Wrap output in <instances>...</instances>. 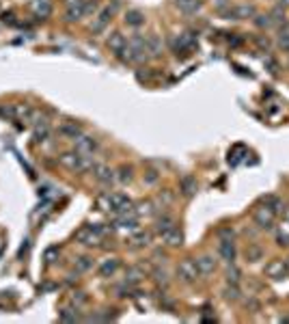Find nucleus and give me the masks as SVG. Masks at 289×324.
<instances>
[{
	"instance_id": "nucleus-1",
	"label": "nucleus",
	"mask_w": 289,
	"mask_h": 324,
	"mask_svg": "<svg viewBox=\"0 0 289 324\" xmlns=\"http://www.w3.org/2000/svg\"><path fill=\"white\" fill-rule=\"evenodd\" d=\"M119 58H121L123 63H143L147 56V37L143 35H134L132 39L125 43L123 52L119 54Z\"/></svg>"
},
{
	"instance_id": "nucleus-2",
	"label": "nucleus",
	"mask_w": 289,
	"mask_h": 324,
	"mask_svg": "<svg viewBox=\"0 0 289 324\" xmlns=\"http://www.w3.org/2000/svg\"><path fill=\"white\" fill-rule=\"evenodd\" d=\"M61 164L63 166H67L69 171H74V173H84V171H89V169H93V162H91V156H82V154H78V151H65V154H61Z\"/></svg>"
},
{
	"instance_id": "nucleus-3",
	"label": "nucleus",
	"mask_w": 289,
	"mask_h": 324,
	"mask_svg": "<svg viewBox=\"0 0 289 324\" xmlns=\"http://www.w3.org/2000/svg\"><path fill=\"white\" fill-rule=\"evenodd\" d=\"M114 11H117V2H112V4H108V7L100 9V13L95 15V18H93V24H91V30H93L95 35H100V32L106 30V26L110 24Z\"/></svg>"
},
{
	"instance_id": "nucleus-4",
	"label": "nucleus",
	"mask_w": 289,
	"mask_h": 324,
	"mask_svg": "<svg viewBox=\"0 0 289 324\" xmlns=\"http://www.w3.org/2000/svg\"><path fill=\"white\" fill-rule=\"evenodd\" d=\"M74 149L78 151V154L82 156H93L97 149H100V140H97L95 136H91V134H80L78 138L74 140Z\"/></svg>"
},
{
	"instance_id": "nucleus-5",
	"label": "nucleus",
	"mask_w": 289,
	"mask_h": 324,
	"mask_svg": "<svg viewBox=\"0 0 289 324\" xmlns=\"http://www.w3.org/2000/svg\"><path fill=\"white\" fill-rule=\"evenodd\" d=\"M255 13H257V9H255V4H236V7H229L222 11V15H225L227 20H248V18H255Z\"/></svg>"
},
{
	"instance_id": "nucleus-6",
	"label": "nucleus",
	"mask_w": 289,
	"mask_h": 324,
	"mask_svg": "<svg viewBox=\"0 0 289 324\" xmlns=\"http://www.w3.org/2000/svg\"><path fill=\"white\" fill-rule=\"evenodd\" d=\"M253 220L259 229H272V227H274V220H276V212L270 208H265V205H261V208L255 210Z\"/></svg>"
},
{
	"instance_id": "nucleus-7",
	"label": "nucleus",
	"mask_w": 289,
	"mask_h": 324,
	"mask_svg": "<svg viewBox=\"0 0 289 324\" xmlns=\"http://www.w3.org/2000/svg\"><path fill=\"white\" fill-rule=\"evenodd\" d=\"M199 268H196V262L194 259H184V262H179L177 266V277L184 281V283H194L196 279H199Z\"/></svg>"
},
{
	"instance_id": "nucleus-8",
	"label": "nucleus",
	"mask_w": 289,
	"mask_h": 324,
	"mask_svg": "<svg viewBox=\"0 0 289 324\" xmlns=\"http://www.w3.org/2000/svg\"><path fill=\"white\" fill-rule=\"evenodd\" d=\"M218 257L222 259V262L227 264H233L237 257V248H236V242H233V238H225V240H220V244H218Z\"/></svg>"
},
{
	"instance_id": "nucleus-9",
	"label": "nucleus",
	"mask_w": 289,
	"mask_h": 324,
	"mask_svg": "<svg viewBox=\"0 0 289 324\" xmlns=\"http://www.w3.org/2000/svg\"><path fill=\"white\" fill-rule=\"evenodd\" d=\"M196 48V39L194 35H190V32H179V35L173 39V50L177 54L179 52H190Z\"/></svg>"
},
{
	"instance_id": "nucleus-10",
	"label": "nucleus",
	"mask_w": 289,
	"mask_h": 324,
	"mask_svg": "<svg viewBox=\"0 0 289 324\" xmlns=\"http://www.w3.org/2000/svg\"><path fill=\"white\" fill-rule=\"evenodd\" d=\"M265 274H268L270 279H274V281H281V279H285L289 274V270H287L283 259H272L268 266H265Z\"/></svg>"
},
{
	"instance_id": "nucleus-11",
	"label": "nucleus",
	"mask_w": 289,
	"mask_h": 324,
	"mask_svg": "<svg viewBox=\"0 0 289 324\" xmlns=\"http://www.w3.org/2000/svg\"><path fill=\"white\" fill-rule=\"evenodd\" d=\"M93 177L102 186H112L114 184V171L106 164H93Z\"/></svg>"
},
{
	"instance_id": "nucleus-12",
	"label": "nucleus",
	"mask_w": 289,
	"mask_h": 324,
	"mask_svg": "<svg viewBox=\"0 0 289 324\" xmlns=\"http://www.w3.org/2000/svg\"><path fill=\"white\" fill-rule=\"evenodd\" d=\"M125 43H128V39H125V35H123V32H119V30L110 32V35H108V39H106L108 50H110V52L114 54V56H119V54L123 52Z\"/></svg>"
},
{
	"instance_id": "nucleus-13",
	"label": "nucleus",
	"mask_w": 289,
	"mask_h": 324,
	"mask_svg": "<svg viewBox=\"0 0 289 324\" xmlns=\"http://www.w3.org/2000/svg\"><path fill=\"white\" fill-rule=\"evenodd\" d=\"M114 227L121 231H128V234H132V231H138L140 225H138V216H117V220H114Z\"/></svg>"
},
{
	"instance_id": "nucleus-14",
	"label": "nucleus",
	"mask_w": 289,
	"mask_h": 324,
	"mask_svg": "<svg viewBox=\"0 0 289 324\" xmlns=\"http://www.w3.org/2000/svg\"><path fill=\"white\" fill-rule=\"evenodd\" d=\"M196 268H199L201 274H211L218 268V259L214 255H201L196 259Z\"/></svg>"
},
{
	"instance_id": "nucleus-15",
	"label": "nucleus",
	"mask_w": 289,
	"mask_h": 324,
	"mask_svg": "<svg viewBox=\"0 0 289 324\" xmlns=\"http://www.w3.org/2000/svg\"><path fill=\"white\" fill-rule=\"evenodd\" d=\"M58 134L61 136H65V138H72V140H76L82 134V128L78 126L76 121H63L61 126H58Z\"/></svg>"
},
{
	"instance_id": "nucleus-16",
	"label": "nucleus",
	"mask_w": 289,
	"mask_h": 324,
	"mask_svg": "<svg viewBox=\"0 0 289 324\" xmlns=\"http://www.w3.org/2000/svg\"><path fill=\"white\" fill-rule=\"evenodd\" d=\"M175 218H173L171 214H162V216H158L156 218V223H154V229H156V234H166V231H171V229H175Z\"/></svg>"
},
{
	"instance_id": "nucleus-17",
	"label": "nucleus",
	"mask_w": 289,
	"mask_h": 324,
	"mask_svg": "<svg viewBox=\"0 0 289 324\" xmlns=\"http://www.w3.org/2000/svg\"><path fill=\"white\" fill-rule=\"evenodd\" d=\"M160 54H162V39L158 35H149L147 37V56L158 58Z\"/></svg>"
},
{
	"instance_id": "nucleus-18",
	"label": "nucleus",
	"mask_w": 289,
	"mask_h": 324,
	"mask_svg": "<svg viewBox=\"0 0 289 324\" xmlns=\"http://www.w3.org/2000/svg\"><path fill=\"white\" fill-rule=\"evenodd\" d=\"M179 186H182V192L186 194V197H192L199 190V182H196V177L192 175H184L182 182H179Z\"/></svg>"
},
{
	"instance_id": "nucleus-19",
	"label": "nucleus",
	"mask_w": 289,
	"mask_h": 324,
	"mask_svg": "<svg viewBox=\"0 0 289 324\" xmlns=\"http://www.w3.org/2000/svg\"><path fill=\"white\" fill-rule=\"evenodd\" d=\"M261 205H265V208H270V210H274L276 214H281V212H285V205H283V201L276 194H263L261 197Z\"/></svg>"
},
{
	"instance_id": "nucleus-20",
	"label": "nucleus",
	"mask_w": 289,
	"mask_h": 324,
	"mask_svg": "<svg viewBox=\"0 0 289 324\" xmlns=\"http://www.w3.org/2000/svg\"><path fill=\"white\" fill-rule=\"evenodd\" d=\"M162 240H164L166 246H182V244H184V234L175 227V229H171V231H166V234H162Z\"/></svg>"
},
{
	"instance_id": "nucleus-21",
	"label": "nucleus",
	"mask_w": 289,
	"mask_h": 324,
	"mask_svg": "<svg viewBox=\"0 0 289 324\" xmlns=\"http://www.w3.org/2000/svg\"><path fill=\"white\" fill-rule=\"evenodd\" d=\"M125 24L138 28V26L145 24V13L143 11H138V9H130L128 13H125Z\"/></svg>"
},
{
	"instance_id": "nucleus-22",
	"label": "nucleus",
	"mask_w": 289,
	"mask_h": 324,
	"mask_svg": "<svg viewBox=\"0 0 289 324\" xmlns=\"http://www.w3.org/2000/svg\"><path fill=\"white\" fill-rule=\"evenodd\" d=\"M175 4H177V9L182 11V13H186V15H194L196 11L201 9L199 0H175Z\"/></svg>"
},
{
	"instance_id": "nucleus-23",
	"label": "nucleus",
	"mask_w": 289,
	"mask_h": 324,
	"mask_svg": "<svg viewBox=\"0 0 289 324\" xmlns=\"http://www.w3.org/2000/svg\"><path fill=\"white\" fill-rule=\"evenodd\" d=\"M84 18V2L80 4H74V7H67V11H65V20L67 22H80Z\"/></svg>"
},
{
	"instance_id": "nucleus-24",
	"label": "nucleus",
	"mask_w": 289,
	"mask_h": 324,
	"mask_svg": "<svg viewBox=\"0 0 289 324\" xmlns=\"http://www.w3.org/2000/svg\"><path fill=\"white\" fill-rule=\"evenodd\" d=\"M117 270H119V259L112 257V259H104L97 272H100V277H112Z\"/></svg>"
},
{
	"instance_id": "nucleus-25",
	"label": "nucleus",
	"mask_w": 289,
	"mask_h": 324,
	"mask_svg": "<svg viewBox=\"0 0 289 324\" xmlns=\"http://www.w3.org/2000/svg\"><path fill=\"white\" fill-rule=\"evenodd\" d=\"M32 11H35L37 18L46 20L48 15L52 13V4L48 2V0H37V2H32Z\"/></svg>"
},
{
	"instance_id": "nucleus-26",
	"label": "nucleus",
	"mask_w": 289,
	"mask_h": 324,
	"mask_svg": "<svg viewBox=\"0 0 289 324\" xmlns=\"http://www.w3.org/2000/svg\"><path fill=\"white\" fill-rule=\"evenodd\" d=\"M222 296H225V300H229V302H237L242 298V292H239L237 283H227L225 290H222Z\"/></svg>"
},
{
	"instance_id": "nucleus-27",
	"label": "nucleus",
	"mask_w": 289,
	"mask_h": 324,
	"mask_svg": "<svg viewBox=\"0 0 289 324\" xmlns=\"http://www.w3.org/2000/svg\"><path fill=\"white\" fill-rule=\"evenodd\" d=\"M239 277H242V272H239V268L236 266V262L229 264V268H227V272H225L227 283H239Z\"/></svg>"
},
{
	"instance_id": "nucleus-28",
	"label": "nucleus",
	"mask_w": 289,
	"mask_h": 324,
	"mask_svg": "<svg viewBox=\"0 0 289 324\" xmlns=\"http://www.w3.org/2000/svg\"><path fill=\"white\" fill-rule=\"evenodd\" d=\"M253 22H255V26H257V28H270V26L274 24L272 18H270V13H255Z\"/></svg>"
},
{
	"instance_id": "nucleus-29",
	"label": "nucleus",
	"mask_w": 289,
	"mask_h": 324,
	"mask_svg": "<svg viewBox=\"0 0 289 324\" xmlns=\"http://www.w3.org/2000/svg\"><path fill=\"white\" fill-rule=\"evenodd\" d=\"M246 257H248V262H259V259H263V248L257 244H250L246 248Z\"/></svg>"
},
{
	"instance_id": "nucleus-30",
	"label": "nucleus",
	"mask_w": 289,
	"mask_h": 324,
	"mask_svg": "<svg viewBox=\"0 0 289 324\" xmlns=\"http://www.w3.org/2000/svg\"><path fill=\"white\" fill-rule=\"evenodd\" d=\"M93 268V259L91 257H78L76 259V272H86Z\"/></svg>"
},
{
	"instance_id": "nucleus-31",
	"label": "nucleus",
	"mask_w": 289,
	"mask_h": 324,
	"mask_svg": "<svg viewBox=\"0 0 289 324\" xmlns=\"http://www.w3.org/2000/svg\"><path fill=\"white\" fill-rule=\"evenodd\" d=\"M48 136H50V128H48V123H41V126L35 128V140L37 143H43Z\"/></svg>"
},
{
	"instance_id": "nucleus-32",
	"label": "nucleus",
	"mask_w": 289,
	"mask_h": 324,
	"mask_svg": "<svg viewBox=\"0 0 289 324\" xmlns=\"http://www.w3.org/2000/svg\"><path fill=\"white\" fill-rule=\"evenodd\" d=\"M134 246H147L151 242V234H147V231H138L134 238H132Z\"/></svg>"
},
{
	"instance_id": "nucleus-33",
	"label": "nucleus",
	"mask_w": 289,
	"mask_h": 324,
	"mask_svg": "<svg viewBox=\"0 0 289 324\" xmlns=\"http://www.w3.org/2000/svg\"><path fill=\"white\" fill-rule=\"evenodd\" d=\"M58 320L61 322H76L78 320V309H63L58 313Z\"/></svg>"
},
{
	"instance_id": "nucleus-34",
	"label": "nucleus",
	"mask_w": 289,
	"mask_h": 324,
	"mask_svg": "<svg viewBox=\"0 0 289 324\" xmlns=\"http://www.w3.org/2000/svg\"><path fill=\"white\" fill-rule=\"evenodd\" d=\"M132 177H134L132 166H121V169H119V182L128 184V182H132Z\"/></svg>"
},
{
	"instance_id": "nucleus-35",
	"label": "nucleus",
	"mask_w": 289,
	"mask_h": 324,
	"mask_svg": "<svg viewBox=\"0 0 289 324\" xmlns=\"http://www.w3.org/2000/svg\"><path fill=\"white\" fill-rule=\"evenodd\" d=\"M143 277L145 274L140 272V268H130L128 274H125V281H128V283H136V281H140Z\"/></svg>"
},
{
	"instance_id": "nucleus-36",
	"label": "nucleus",
	"mask_w": 289,
	"mask_h": 324,
	"mask_svg": "<svg viewBox=\"0 0 289 324\" xmlns=\"http://www.w3.org/2000/svg\"><path fill=\"white\" fill-rule=\"evenodd\" d=\"M154 279H156V283L158 285H168V274H166V270H160V268H156L154 270Z\"/></svg>"
},
{
	"instance_id": "nucleus-37",
	"label": "nucleus",
	"mask_w": 289,
	"mask_h": 324,
	"mask_svg": "<svg viewBox=\"0 0 289 324\" xmlns=\"http://www.w3.org/2000/svg\"><path fill=\"white\" fill-rule=\"evenodd\" d=\"M276 46H279L283 52H289V30L281 32V35H279V39H276Z\"/></svg>"
},
{
	"instance_id": "nucleus-38",
	"label": "nucleus",
	"mask_w": 289,
	"mask_h": 324,
	"mask_svg": "<svg viewBox=\"0 0 289 324\" xmlns=\"http://www.w3.org/2000/svg\"><path fill=\"white\" fill-rule=\"evenodd\" d=\"M255 43H257V46L261 48V50H265V52H268L270 48H272V41L268 39V37H263V35H259L257 39H255Z\"/></svg>"
},
{
	"instance_id": "nucleus-39",
	"label": "nucleus",
	"mask_w": 289,
	"mask_h": 324,
	"mask_svg": "<svg viewBox=\"0 0 289 324\" xmlns=\"http://www.w3.org/2000/svg\"><path fill=\"white\" fill-rule=\"evenodd\" d=\"M263 63L268 65V72H270V74H279V63H276L272 56H265V58H263Z\"/></svg>"
},
{
	"instance_id": "nucleus-40",
	"label": "nucleus",
	"mask_w": 289,
	"mask_h": 324,
	"mask_svg": "<svg viewBox=\"0 0 289 324\" xmlns=\"http://www.w3.org/2000/svg\"><path fill=\"white\" fill-rule=\"evenodd\" d=\"M95 11H97V2H95V0H89V2L84 0V15L95 13Z\"/></svg>"
},
{
	"instance_id": "nucleus-41",
	"label": "nucleus",
	"mask_w": 289,
	"mask_h": 324,
	"mask_svg": "<svg viewBox=\"0 0 289 324\" xmlns=\"http://www.w3.org/2000/svg\"><path fill=\"white\" fill-rule=\"evenodd\" d=\"M56 255H58V246L48 248V251H46V262H48V264H52V262H54V257H56Z\"/></svg>"
},
{
	"instance_id": "nucleus-42",
	"label": "nucleus",
	"mask_w": 289,
	"mask_h": 324,
	"mask_svg": "<svg viewBox=\"0 0 289 324\" xmlns=\"http://www.w3.org/2000/svg\"><path fill=\"white\" fill-rule=\"evenodd\" d=\"M225 238H233V229H231V227L220 229V240H225Z\"/></svg>"
},
{
	"instance_id": "nucleus-43",
	"label": "nucleus",
	"mask_w": 289,
	"mask_h": 324,
	"mask_svg": "<svg viewBox=\"0 0 289 324\" xmlns=\"http://www.w3.org/2000/svg\"><path fill=\"white\" fill-rule=\"evenodd\" d=\"M276 240H279V244H281V246H289V236L279 234V236H276Z\"/></svg>"
},
{
	"instance_id": "nucleus-44",
	"label": "nucleus",
	"mask_w": 289,
	"mask_h": 324,
	"mask_svg": "<svg viewBox=\"0 0 289 324\" xmlns=\"http://www.w3.org/2000/svg\"><path fill=\"white\" fill-rule=\"evenodd\" d=\"M229 43H231L233 48H237V46H242V43H244V39H242V37H231V39H229Z\"/></svg>"
},
{
	"instance_id": "nucleus-45",
	"label": "nucleus",
	"mask_w": 289,
	"mask_h": 324,
	"mask_svg": "<svg viewBox=\"0 0 289 324\" xmlns=\"http://www.w3.org/2000/svg\"><path fill=\"white\" fill-rule=\"evenodd\" d=\"M80 2H84V0H65V4H67V7H74V4H80Z\"/></svg>"
},
{
	"instance_id": "nucleus-46",
	"label": "nucleus",
	"mask_w": 289,
	"mask_h": 324,
	"mask_svg": "<svg viewBox=\"0 0 289 324\" xmlns=\"http://www.w3.org/2000/svg\"><path fill=\"white\" fill-rule=\"evenodd\" d=\"M279 4H281L283 9H287L289 7V0H279Z\"/></svg>"
},
{
	"instance_id": "nucleus-47",
	"label": "nucleus",
	"mask_w": 289,
	"mask_h": 324,
	"mask_svg": "<svg viewBox=\"0 0 289 324\" xmlns=\"http://www.w3.org/2000/svg\"><path fill=\"white\" fill-rule=\"evenodd\" d=\"M285 266H287V270H289V257L285 259Z\"/></svg>"
},
{
	"instance_id": "nucleus-48",
	"label": "nucleus",
	"mask_w": 289,
	"mask_h": 324,
	"mask_svg": "<svg viewBox=\"0 0 289 324\" xmlns=\"http://www.w3.org/2000/svg\"><path fill=\"white\" fill-rule=\"evenodd\" d=\"M285 218H287V220H289V212H287V214H285Z\"/></svg>"
},
{
	"instance_id": "nucleus-49",
	"label": "nucleus",
	"mask_w": 289,
	"mask_h": 324,
	"mask_svg": "<svg viewBox=\"0 0 289 324\" xmlns=\"http://www.w3.org/2000/svg\"><path fill=\"white\" fill-rule=\"evenodd\" d=\"M285 322H289V318H285Z\"/></svg>"
}]
</instances>
